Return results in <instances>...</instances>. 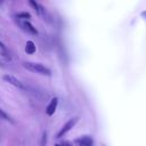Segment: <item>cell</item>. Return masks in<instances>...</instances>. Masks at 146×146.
Returning a JSON list of instances; mask_svg holds the SVG:
<instances>
[{
	"instance_id": "obj_1",
	"label": "cell",
	"mask_w": 146,
	"mask_h": 146,
	"mask_svg": "<svg viewBox=\"0 0 146 146\" xmlns=\"http://www.w3.org/2000/svg\"><path fill=\"white\" fill-rule=\"evenodd\" d=\"M23 66L30 71V72H33V73H38V74H41V75H46V76H50L51 75V71L46 67L44 65L40 64V63H33V62H25L23 63Z\"/></svg>"
},
{
	"instance_id": "obj_2",
	"label": "cell",
	"mask_w": 146,
	"mask_h": 146,
	"mask_svg": "<svg viewBox=\"0 0 146 146\" xmlns=\"http://www.w3.org/2000/svg\"><path fill=\"white\" fill-rule=\"evenodd\" d=\"M79 121V117H72V119H70L63 127H62V129L59 130V132L57 133V138H62L65 133H67L75 124H76V122Z\"/></svg>"
},
{
	"instance_id": "obj_3",
	"label": "cell",
	"mask_w": 146,
	"mask_h": 146,
	"mask_svg": "<svg viewBox=\"0 0 146 146\" xmlns=\"http://www.w3.org/2000/svg\"><path fill=\"white\" fill-rule=\"evenodd\" d=\"M2 79H3L7 83H9V84H11V86H14V87H16V88L25 89V86H24L18 79H16L15 76H13V75H10V74H5Z\"/></svg>"
},
{
	"instance_id": "obj_4",
	"label": "cell",
	"mask_w": 146,
	"mask_h": 146,
	"mask_svg": "<svg viewBox=\"0 0 146 146\" xmlns=\"http://www.w3.org/2000/svg\"><path fill=\"white\" fill-rule=\"evenodd\" d=\"M94 139L90 136H82L74 140L75 146H92Z\"/></svg>"
},
{
	"instance_id": "obj_5",
	"label": "cell",
	"mask_w": 146,
	"mask_h": 146,
	"mask_svg": "<svg viewBox=\"0 0 146 146\" xmlns=\"http://www.w3.org/2000/svg\"><path fill=\"white\" fill-rule=\"evenodd\" d=\"M57 105H58V98L55 97V98H52V99L50 100V103L48 104V106H47V108H46V114L49 115V116L54 115L55 112H56Z\"/></svg>"
},
{
	"instance_id": "obj_6",
	"label": "cell",
	"mask_w": 146,
	"mask_h": 146,
	"mask_svg": "<svg viewBox=\"0 0 146 146\" xmlns=\"http://www.w3.org/2000/svg\"><path fill=\"white\" fill-rule=\"evenodd\" d=\"M22 25L24 26V29L27 31V32H30V33H32V34H38L39 32H38V30L29 22V21H24L23 23H22Z\"/></svg>"
},
{
	"instance_id": "obj_7",
	"label": "cell",
	"mask_w": 146,
	"mask_h": 146,
	"mask_svg": "<svg viewBox=\"0 0 146 146\" xmlns=\"http://www.w3.org/2000/svg\"><path fill=\"white\" fill-rule=\"evenodd\" d=\"M29 3L34 8V10L36 11V14H38V15H41V14L44 11L43 7H42L40 3H38V2H35V1H33V0H30V1H29Z\"/></svg>"
},
{
	"instance_id": "obj_8",
	"label": "cell",
	"mask_w": 146,
	"mask_h": 146,
	"mask_svg": "<svg viewBox=\"0 0 146 146\" xmlns=\"http://www.w3.org/2000/svg\"><path fill=\"white\" fill-rule=\"evenodd\" d=\"M35 44H34V42L33 41H31V40H29L27 42H26V44H25V51L27 52V54H34L35 52Z\"/></svg>"
},
{
	"instance_id": "obj_9",
	"label": "cell",
	"mask_w": 146,
	"mask_h": 146,
	"mask_svg": "<svg viewBox=\"0 0 146 146\" xmlns=\"http://www.w3.org/2000/svg\"><path fill=\"white\" fill-rule=\"evenodd\" d=\"M17 18L29 19V18H31V14H30V13H26V11H24V13H19V14H17Z\"/></svg>"
},
{
	"instance_id": "obj_10",
	"label": "cell",
	"mask_w": 146,
	"mask_h": 146,
	"mask_svg": "<svg viewBox=\"0 0 146 146\" xmlns=\"http://www.w3.org/2000/svg\"><path fill=\"white\" fill-rule=\"evenodd\" d=\"M0 119H2V120H6V121H9V122H11V119L2 111V110H0Z\"/></svg>"
},
{
	"instance_id": "obj_11",
	"label": "cell",
	"mask_w": 146,
	"mask_h": 146,
	"mask_svg": "<svg viewBox=\"0 0 146 146\" xmlns=\"http://www.w3.org/2000/svg\"><path fill=\"white\" fill-rule=\"evenodd\" d=\"M41 146H47V132L44 131L41 137Z\"/></svg>"
},
{
	"instance_id": "obj_12",
	"label": "cell",
	"mask_w": 146,
	"mask_h": 146,
	"mask_svg": "<svg viewBox=\"0 0 146 146\" xmlns=\"http://www.w3.org/2000/svg\"><path fill=\"white\" fill-rule=\"evenodd\" d=\"M0 48L2 49V51H3V54H7V48L5 47V44H3L2 42H0Z\"/></svg>"
},
{
	"instance_id": "obj_13",
	"label": "cell",
	"mask_w": 146,
	"mask_h": 146,
	"mask_svg": "<svg viewBox=\"0 0 146 146\" xmlns=\"http://www.w3.org/2000/svg\"><path fill=\"white\" fill-rule=\"evenodd\" d=\"M63 146H71V144L67 143V141H64V143H63Z\"/></svg>"
},
{
	"instance_id": "obj_14",
	"label": "cell",
	"mask_w": 146,
	"mask_h": 146,
	"mask_svg": "<svg viewBox=\"0 0 146 146\" xmlns=\"http://www.w3.org/2000/svg\"><path fill=\"white\" fill-rule=\"evenodd\" d=\"M141 15H143V16L146 18V10H145V11H143V13H141Z\"/></svg>"
},
{
	"instance_id": "obj_15",
	"label": "cell",
	"mask_w": 146,
	"mask_h": 146,
	"mask_svg": "<svg viewBox=\"0 0 146 146\" xmlns=\"http://www.w3.org/2000/svg\"><path fill=\"white\" fill-rule=\"evenodd\" d=\"M0 66H3V64H2V63H1V62H0Z\"/></svg>"
},
{
	"instance_id": "obj_16",
	"label": "cell",
	"mask_w": 146,
	"mask_h": 146,
	"mask_svg": "<svg viewBox=\"0 0 146 146\" xmlns=\"http://www.w3.org/2000/svg\"><path fill=\"white\" fill-rule=\"evenodd\" d=\"M55 146H62V145H58V144H56V145H55Z\"/></svg>"
}]
</instances>
